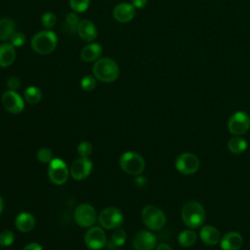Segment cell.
<instances>
[{
    "label": "cell",
    "instance_id": "cell-11",
    "mask_svg": "<svg viewBox=\"0 0 250 250\" xmlns=\"http://www.w3.org/2000/svg\"><path fill=\"white\" fill-rule=\"evenodd\" d=\"M1 103L3 107L10 113H21L24 108V102L22 98L13 90H7L1 97Z\"/></svg>",
    "mask_w": 250,
    "mask_h": 250
},
{
    "label": "cell",
    "instance_id": "cell-36",
    "mask_svg": "<svg viewBox=\"0 0 250 250\" xmlns=\"http://www.w3.org/2000/svg\"><path fill=\"white\" fill-rule=\"evenodd\" d=\"M147 3V0H132V5L135 9H143Z\"/></svg>",
    "mask_w": 250,
    "mask_h": 250
},
{
    "label": "cell",
    "instance_id": "cell-2",
    "mask_svg": "<svg viewBox=\"0 0 250 250\" xmlns=\"http://www.w3.org/2000/svg\"><path fill=\"white\" fill-rule=\"evenodd\" d=\"M93 74L96 79L110 83L115 81L119 76V66L110 58H102L96 61L93 65Z\"/></svg>",
    "mask_w": 250,
    "mask_h": 250
},
{
    "label": "cell",
    "instance_id": "cell-4",
    "mask_svg": "<svg viewBox=\"0 0 250 250\" xmlns=\"http://www.w3.org/2000/svg\"><path fill=\"white\" fill-rule=\"evenodd\" d=\"M119 165L125 173L133 176H138L144 172L146 162L143 156L138 152L126 151L120 156Z\"/></svg>",
    "mask_w": 250,
    "mask_h": 250
},
{
    "label": "cell",
    "instance_id": "cell-22",
    "mask_svg": "<svg viewBox=\"0 0 250 250\" xmlns=\"http://www.w3.org/2000/svg\"><path fill=\"white\" fill-rule=\"evenodd\" d=\"M16 32V23L13 20L8 18L0 19V40H10L12 35Z\"/></svg>",
    "mask_w": 250,
    "mask_h": 250
},
{
    "label": "cell",
    "instance_id": "cell-6",
    "mask_svg": "<svg viewBox=\"0 0 250 250\" xmlns=\"http://www.w3.org/2000/svg\"><path fill=\"white\" fill-rule=\"evenodd\" d=\"M176 170L183 175H192L200 167V160L192 152H183L175 160Z\"/></svg>",
    "mask_w": 250,
    "mask_h": 250
},
{
    "label": "cell",
    "instance_id": "cell-19",
    "mask_svg": "<svg viewBox=\"0 0 250 250\" xmlns=\"http://www.w3.org/2000/svg\"><path fill=\"white\" fill-rule=\"evenodd\" d=\"M16 60V50L11 43H3L0 45V66L8 67Z\"/></svg>",
    "mask_w": 250,
    "mask_h": 250
},
{
    "label": "cell",
    "instance_id": "cell-8",
    "mask_svg": "<svg viewBox=\"0 0 250 250\" xmlns=\"http://www.w3.org/2000/svg\"><path fill=\"white\" fill-rule=\"evenodd\" d=\"M99 223L102 228L106 229H118L124 220L122 212L116 207L104 208L99 214Z\"/></svg>",
    "mask_w": 250,
    "mask_h": 250
},
{
    "label": "cell",
    "instance_id": "cell-18",
    "mask_svg": "<svg viewBox=\"0 0 250 250\" xmlns=\"http://www.w3.org/2000/svg\"><path fill=\"white\" fill-rule=\"evenodd\" d=\"M78 36L87 42H92L96 39L98 35V30L96 25L89 20L80 21L77 27Z\"/></svg>",
    "mask_w": 250,
    "mask_h": 250
},
{
    "label": "cell",
    "instance_id": "cell-3",
    "mask_svg": "<svg viewBox=\"0 0 250 250\" xmlns=\"http://www.w3.org/2000/svg\"><path fill=\"white\" fill-rule=\"evenodd\" d=\"M31 48L39 55H48L52 53L58 44V38L54 31L50 29L37 32L31 38Z\"/></svg>",
    "mask_w": 250,
    "mask_h": 250
},
{
    "label": "cell",
    "instance_id": "cell-14",
    "mask_svg": "<svg viewBox=\"0 0 250 250\" xmlns=\"http://www.w3.org/2000/svg\"><path fill=\"white\" fill-rule=\"evenodd\" d=\"M135 250H153L156 247V237L148 230L139 231L133 239Z\"/></svg>",
    "mask_w": 250,
    "mask_h": 250
},
{
    "label": "cell",
    "instance_id": "cell-7",
    "mask_svg": "<svg viewBox=\"0 0 250 250\" xmlns=\"http://www.w3.org/2000/svg\"><path fill=\"white\" fill-rule=\"evenodd\" d=\"M69 176V170L66 163L61 158H53L49 162L48 177L55 185L64 184Z\"/></svg>",
    "mask_w": 250,
    "mask_h": 250
},
{
    "label": "cell",
    "instance_id": "cell-26",
    "mask_svg": "<svg viewBox=\"0 0 250 250\" xmlns=\"http://www.w3.org/2000/svg\"><path fill=\"white\" fill-rule=\"evenodd\" d=\"M79 22H80V21H79V17L77 15V13L71 12V13L67 14V16L65 18V25H66V29L70 33L77 32V27H78Z\"/></svg>",
    "mask_w": 250,
    "mask_h": 250
},
{
    "label": "cell",
    "instance_id": "cell-5",
    "mask_svg": "<svg viewBox=\"0 0 250 250\" xmlns=\"http://www.w3.org/2000/svg\"><path fill=\"white\" fill-rule=\"evenodd\" d=\"M142 220L150 230H160L166 224L164 212L154 205H146L142 210Z\"/></svg>",
    "mask_w": 250,
    "mask_h": 250
},
{
    "label": "cell",
    "instance_id": "cell-35",
    "mask_svg": "<svg viewBox=\"0 0 250 250\" xmlns=\"http://www.w3.org/2000/svg\"><path fill=\"white\" fill-rule=\"evenodd\" d=\"M20 86H21V80L17 76H11L7 80V87L9 88V90L16 91L17 89L20 88Z\"/></svg>",
    "mask_w": 250,
    "mask_h": 250
},
{
    "label": "cell",
    "instance_id": "cell-25",
    "mask_svg": "<svg viewBox=\"0 0 250 250\" xmlns=\"http://www.w3.org/2000/svg\"><path fill=\"white\" fill-rule=\"evenodd\" d=\"M24 100L29 104H38L42 99V92L36 86H29L24 90Z\"/></svg>",
    "mask_w": 250,
    "mask_h": 250
},
{
    "label": "cell",
    "instance_id": "cell-9",
    "mask_svg": "<svg viewBox=\"0 0 250 250\" xmlns=\"http://www.w3.org/2000/svg\"><path fill=\"white\" fill-rule=\"evenodd\" d=\"M250 128V116L247 112L238 110L231 114L228 121V129L233 136H241Z\"/></svg>",
    "mask_w": 250,
    "mask_h": 250
},
{
    "label": "cell",
    "instance_id": "cell-1",
    "mask_svg": "<svg viewBox=\"0 0 250 250\" xmlns=\"http://www.w3.org/2000/svg\"><path fill=\"white\" fill-rule=\"evenodd\" d=\"M181 217L184 224L189 229H197L205 222V209L196 200H189L184 204L181 210Z\"/></svg>",
    "mask_w": 250,
    "mask_h": 250
},
{
    "label": "cell",
    "instance_id": "cell-30",
    "mask_svg": "<svg viewBox=\"0 0 250 250\" xmlns=\"http://www.w3.org/2000/svg\"><path fill=\"white\" fill-rule=\"evenodd\" d=\"M126 237H127L126 231L122 229H117L111 235V242L116 247H119V246H122L125 243Z\"/></svg>",
    "mask_w": 250,
    "mask_h": 250
},
{
    "label": "cell",
    "instance_id": "cell-34",
    "mask_svg": "<svg viewBox=\"0 0 250 250\" xmlns=\"http://www.w3.org/2000/svg\"><path fill=\"white\" fill-rule=\"evenodd\" d=\"M92 150H93V147H92V145L89 143V142H81L78 146H77V151H78V154L81 156V157H88L91 153H92Z\"/></svg>",
    "mask_w": 250,
    "mask_h": 250
},
{
    "label": "cell",
    "instance_id": "cell-10",
    "mask_svg": "<svg viewBox=\"0 0 250 250\" xmlns=\"http://www.w3.org/2000/svg\"><path fill=\"white\" fill-rule=\"evenodd\" d=\"M74 220L76 224L82 228H90L97 221V212L95 208L88 204H79L74 210Z\"/></svg>",
    "mask_w": 250,
    "mask_h": 250
},
{
    "label": "cell",
    "instance_id": "cell-16",
    "mask_svg": "<svg viewBox=\"0 0 250 250\" xmlns=\"http://www.w3.org/2000/svg\"><path fill=\"white\" fill-rule=\"evenodd\" d=\"M243 244V237L237 231L227 232L220 240L222 250H239Z\"/></svg>",
    "mask_w": 250,
    "mask_h": 250
},
{
    "label": "cell",
    "instance_id": "cell-32",
    "mask_svg": "<svg viewBox=\"0 0 250 250\" xmlns=\"http://www.w3.org/2000/svg\"><path fill=\"white\" fill-rule=\"evenodd\" d=\"M37 159L42 163H49L53 159L52 150L48 147H41L37 151Z\"/></svg>",
    "mask_w": 250,
    "mask_h": 250
},
{
    "label": "cell",
    "instance_id": "cell-38",
    "mask_svg": "<svg viewBox=\"0 0 250 250\" xmlns=\"http://www.w3.org/2000/svg\"><path fill=\"white\" fill-rule=\"evenodd\" d=\"M156 250H173V249L167 243H159L158 245H156Z\"/></svg>",
    "mask_w": 250,
    "mask_h": 250
},
{
    "label": "cell",
    "instance_id": "cell-23",
    "mask_svg": "<svg viewBox=\"0 0 250 250\" xmlns=\"http://www.w3.org/2000/svg\"><path fill=\"white\" fill-rule=\"evenodd\" d=\"M196 240H197V234L192 229H184L178 235V242L184 248H189L193 246Z\"/></svg>",
    "mask_w": 250,
    "mask_h": 250
},
{
    "label": "cell",
    "instance_id": "cell-28",
    "mask_svg": "<svg viewBox=\"0 0 250 250\" xmlns=\"http://www.w3.org/2000/svg\"><path fill=\"white\" fill-rule=\"evenodd\" d=\"M90 5V0H69V6L75 13H84Z\"/></svg>",
    "mask_w": 250,
    "mask_h": 250
},
{
    "label": "cell",
    "instance_id": "cell-15",
    "mask_svg": "<svg viewBox=\"0 0 250 250\" xmlns=\"http://www.w3.org/2000/svg\"><path fill=\"white\" fill-rule=\"evenodd\" d=\"M135 14H136L135 7L132 4L125 3V2L116 5L112 12L113 18L117 21L122 23L129 22L130 21H132L133 18L135 17Z\"/></svg>",
    "mask_w": 250,
    "mask_h": 250
},
{
    "label": "cell",
    "instance_id": "cell-37",
    "mask_svg": "<svg viewBox=\"0 0 250 250\" xmlns=\"http://www.w3.org/2000/svg\"><path fill=\"white\" fill-rule=\"evenodd\" d=\"M22 250H43V249H42L40 244L32 242V243H29V244L25 245Z\"/></svg>",
    "mask_w": 250,
    "mask_h": 250
},
{
    "label": "cell",
    "instance_id": "cell-24",
    "mask_svg": "<svg viewBox=\"0 0 250 250\" xmlns=\"http://www.w3.org/2000/svg\"><path fill=\"white\" fill-rule=\"evenodd\" d=\"M228 148L233 154H240L247 148V142L240 136H234L228 142Z\"/></svg>",
    "mask_w": 250,
    "mask_h": 250
},
{
    "label": "cell",
    "instance_id": "cell-21",
    "mask_svg": "<svg viewBox=\"0 0 250 250\" xmlns=\"http://www.w3.org/2000/svg\"><path fill=\"white\" fill-rule=\"evenodd\" d=\"M102 53L103 48L99 43H90L82 49L80 53V58L86 62H91L97 61Z\"/></svg>",
    "mask_w": 250,
    "mask_h": 250
},
{
    "label": "cell",
    "instance_id": "cell-27",
    "mask_svg": "<svg viewBox=\"0 0 250 250\" xmlns=\"http://www.w3.org/2000/svg\"><path fill=\"white\" fill-rule=\"evenodd\" d=\"M41 22L46 29H51L57 23V17L52 12H46L41 17Z\"/></svg>",
    "mask_w": 250,
    "mask_h": 250
},
{
    "label": "cell",
    "instance_id": "cell-20",
    "mask_svg": "<svg viewBox=\"0 0 250 250\" xmlns=\"http://www.w3.org/2000/svg\"><path fill=\"white\" fill-rule=\"evenodd\" d=\"M16 228L21 232H28L35 227L34 217L27 212H22L19 214L15 220Z\"/></svg>",
    "mask_w": 250,
    "mask_h": 250
},
{
    "label": "cell",
    "instance_id": "cell-29",
    "mask_svg": "<svg viewBox=\"0 0 250 250\" xmlns=\"http://www.w3.org/2000/svg\"><path fill=\"white\" fill-rule=\"evenodd\" d=\"M96 85H97L96 77L92 75H86L80 80V87L87 92L93 91L96 88Z\"/></svg>",
    "mask_w": 250,
    "mask_h": 250
},
{
    "label": "cell",
    "instance_id": "cell-13",
    "mask_svg": "<svg viewBox=\"0 0 250 250\" xmlns=\"http://www.w3.org/2000/svg\"><path fill=\"white\" fill-rule=\"evenodd\" d=\"M93 163L88 157H79L74 162H72L69 168V174L72 179L76 181H81L86 179L92 172Z\"/></svg>",
    "mask_w": 250,
    "mask_h": 250
},
{
    "label": "cell",
    "instance_id": "cell-12",
    "mask_svg": "<svg viewBox=\"0 0 250 250\" xmlns=\"http://www.w3.org/2000/svg\"><path fill=\"white\" fill-rule=\"evenodd\" d=\"M86 246L91 250H100L106 243V235L104 230L100 227L90 228L84 236Z\"/></svg>",
    "mask_w": 250,
    "mask_h": 250
},
{
    "label": "cell",
    "instance_id": "cell-17",
    "mask_svg": "<svg viewBox=\"0 0 250 250\" xmlns=\"http://www.w3.org/2000/svg\"><path fill=\"white\" fill-rule=\"evenodd\" d=\"M199 238L205 245L215 246L218 243H220L222 237L219 229L216 227L206 225L200 229Z\"/></svg>",
    "mask_w": 250,
    "mask_h": 250
},
{
    "label": "cell",
    "instance_id": "cell-31",
    "mask_svg": "<svg viewBox=\"0 0 250 250\" xmlns=\"http://www.w3.org/2000/svg\"><path fill=\"white\" fill-rule=\"evenodd\" d=\"M15 240V234L9 229H4L0 233V245L3 247H8L13 244Z\"/></svg>",
    "mask_w": 250,
    "mask_h": 250
},
{
    "label": "cell",
    "instance_id": "cell-33",
    "mask_svg": "<svg viewBox=\"0 0 250 250\" xmlns=\"http://www.w3.org/2000/svg\"><path fill=\"white\" fill-rule=\"evenodd\" d=\"M10 41H11V44L15 47V48H21L22 47L24 44H25V41H26V38H25V35L21 32H18L16 31L12 37L10 38Z\"/></svg>",
    "mask_w": 250,
    "mask_h": 250
},
{
    "label": "cell",
    "instance_id": "cell-39",
    "mask_svg": "<svg viewBox=\"0 0 250 250\" xmlns=\"http://www.w3.org/2000/svg\"><path fill=\"white\" fill-rule=\"evenodd\" d=\"M3 206H4L3 199H2V197L0 196V214H1V213H2V211H3Z\"/></svg>",
    "mask_w": 250,
    "mask_h": 250
}]
</instances>
